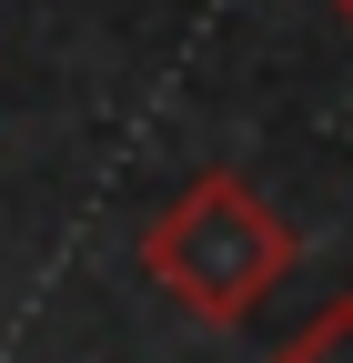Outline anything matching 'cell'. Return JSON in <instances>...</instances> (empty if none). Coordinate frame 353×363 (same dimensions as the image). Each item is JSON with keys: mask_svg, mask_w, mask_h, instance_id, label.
Instances as JSON below:
<instances>
[{"mask_svg": "<svg viewBox=\"0 0 353 363\" xmlns=\"http://www.w3.org/2000/svg\"><path fill=\"white\" fill-rule=\"evenodd\" d=\"M262 363H353V293H333L323 313H303Z\"/></svg>", "mask_w": 353, "mask_h": 363, "instance_id": "obj_2", "label": "cell"}, {"mask_svg": "<svg viewBox=\"0 0 353 363\" xmlns=\"http://www.w3.org/2000/svg\"><path fill=\"white\" fill-rule=\"evenodd\" d=\"M333 11H343V21H353V0H333Z\"/></svg>", "mask_w": 353, "mask_h": 363, "instance_id": "obj_3", "label": "cell"}, {"mask_svg": "<svg viewBox=\"0 0 353 363\" xmlns=\"http://www.w3.org/2000/svg\"><path fill=\"white\" fill-rule=\"evenodd\" d=\"M293 252H303V233L242 172H192L142 222V242H131L142 283H162V303H182L192 323H242V313H262L273 283L293 272Z\"/></svg>", "mask_w": 353, "mask_h": 363, "instance_id": "obj_1", "label": "cell"}]
</instances>
